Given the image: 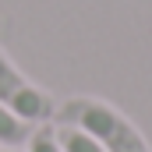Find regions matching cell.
<instances>
[{
  "label": "cell",
  "mask_w": 152,
  "mask_h": 152,
  "mask_svg": "<svg viewBox=\"0 0 152 152\" xmlns=\"http://www.w3.org/2000/svg\"><path fill=\"white\" fill-rule=\"evenodd\" d=\"M0 106H7L18 120H25V124H32V127H36V124L39 127L50 124L53 113H57V99H53L42 85L28 81L4 50H0Z\"/></svg>",
  "instance_id": "7a4b0ae2"
},
{
  "label": "cell",
  "mask_w": 152,
  "mask_h": 152,
  "mask_svg": "<svg viewBox=\"0 0 152 152\" xmlns=\"http://www.w3.org/2000/svg\"><path fill=\"white\" fill-rule=\"evenodd\" d=\"M4 152H18V149H4Z\"/></svg>",
  "instance_id": "8992f818"
},
{
  "label": "cell",
  "mask_w": 152,
  "mask_h": 152,
  "mask_svg": "<svg viewBox=\"0 0 152 152\" xmlns=\"http://www.w3.org/2000/svg\"><path fill=\"white\" fill-rule=\"evenodd\" d=\"M53 120H57V127H78V131H85L106 152H152L145 134L117 106H110L106 99H96V96H71V99L57 103Z\"/></svg>",
  "instance_id": "6da1fadb"
},
{
  "label": "cell",
  "mask_w": 152,
  "mask_h": 152,
  "mask_svg": "<svg viewBox=\"0 0 152 152\" xmlns=\"http://www.w3.org/2000/svg\"><path fill=\"white\" fill-rule=\"evenodd\" d=\"M28 152H64L57 145V134H53V127H36L32 131V138H28Z\"/></svg>",
  "instance_id": "5b68a950"
},
{
  "label": "cell",
  "mask_w": 152,
  "mask_h": 152,
  "mask_svg": "<svg viewBox=\"0 0 152 152\" xmlns=\"http://www.w3.org/2000/svg\"><path fill=\"white\" fill-rule=\"evenodd\" d=\"M32 124H25V120H18V117L11 113L7 106H0V145H7V149H18L21 142H28L32 138Z\"/></svg>",
  "instance_id": "3957f363"
},
{
  "label": "cell",
  "mask_w": 152,
  "mask_h": 152,
  "mask_svg": "<svg viewBox=\"0 0 152 152\" xmlns=\"http://www.w3.org/2000/svg\"><path fill=\"white\" fill-rule=\"evenodd\" d=\"M53 134H57V145L64 152H106L96 138H88L78 127H53Z\"/></svg>",
  "instance_id": "277c9868"
}]
</instances>
